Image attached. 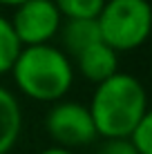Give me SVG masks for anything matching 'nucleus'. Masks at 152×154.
<instances>
[{
	"mask_svg": "<svg viewBox=\"0 0 152 154\" xmlns=\"http://www.w3.org/2000/svg\"><path fill=\"white\" fill-rule=\"evenodd\" d=\"M96 134L110 139H128L148 109V94L143 83L128 72H116L98 83L87 105Z\"/></svg>",
	"mask_w": 152,
	"mask_h": 154,
	"instance_id": "1",
	"label": "nucleus"
},
{
	"mask_svg": "<svg viewBox=\"0 0 152 154\" xmlns=\"http://www.w3.org/2000/svg\"><path fill=\"white\" fill-rule=\"evenodd\" d=\"M9 74L25 96L40 103L63 100L74 83L70 56L51 42L23 47Z\"/></svg>",
	"mask_w": 152,
	"mask_h": 154,
	"instance_id": "2",
	"label": "nucleus"
},
{
	"mask_svg": "<svg viewBox=\"0 0 152 154\" xmlns=\"http://www.w3.org/2000/svg\"><path fill=\"white\" fill-rule=\"evenodd\" d=\"M101 40L116 54L141 47L150 36L152 9L148 0H105L96 16Z\"/></svg>",
	"mask_w": 152,
	"mask_h": 154,
	"instance_id": "3",
	"label": "nucleus"
},
{
	"mask_svg": "<svg viewBox=\"0 0 152 154\" xmlns=\"http://www.w3.org/2000/svg\"><path fill=\"white\" fill-rule=\"evenodd\" d=\"M45 130L58 147L74 150L98 139L87 105L78 100H56L45 116Z\"/></svg>",
	"mask_w": 152,
	"mask_h": 154,
	"instance_id": "4",
	"label": "nucleus"
},
{
	"mask_svg": "<svg viewBox=\"0 0 152 154\" xmlns=\"http://www.w3.org/2000/svg\"><path fill=\"white\" fill-rule=\"evenodd\" d=\"M11 27L23 47L47 45L54 36H58L63 16L58 14L54 0H25L14 9L9 18Z\"/></svg>",
	"mask_w": 152,
	"mask_h": 154,
	"instance_id": "5",
	"label": "nucleus"
},
{
	"mask_svg": "<svg viewBox=\"0 0 152 154\" xmlns=\"http://www.w3.org/2000/svg\"><path fill=\"white\" fill-rule=\"evenodd\" d=\"M76 67L83 78L98 85L119 72V54L105 42H96L76 56Z\"/></svg>",
	"mask_w": 152,
	"mask_h": 154,
	"instance_id": "6",
	"label": "nucleus"
},
{
	"mask_svg": "<svg viewBox=\"0 0 152 154\" xmlns=\"http://www.w3.org/2000/svg\"><path fill=\"white\" fill-rule=\"evenodd\" d=\"M23 132V107L11 89L0 85V154H9Z\"/></svg>",
	"mask_w": 152,
	"mask_h": 154,
	"instance_id": "7",
	"label": "nucleus"
},
{
	"mask_svg": "<svg viewBox=\"0 0 152 154\" xmlns=\"http://www.w3.org/2000/svg\"><path fill=\"white\" fill-rule=\"evenodd\" d=\"M58 36H60V49L67 56H74V58L78 54H83L85 49H90L92 45L103 42L96 18H92V20H83V18L81 20H63Z\"/></svg>",
	"mask_w": 152,
	"mask_h": 154,
	"instance_id": "8",
	"label": "nucleus"
},
{
	"mask_svg": "<svg viewBox=\"0 0 152 154\" xmlns=\"http://www.w3.org/2000/svg\"><path fill=\"white\" fill-rule=\"evenodd\" d=\"M20 49H23V45H20L9 18L0 14V76L11 72Z\"/></svg>",
	"mask_w": 152,
	"mask_h": 154,
	"instance_id": "9",
	"label": "nucleus"
},
{
	"mask_svg": "<svg viewBox=\"0 0 152 154\" xmlns=\"http://www.w3.org/2000/svg\"><path fill=\"white\" fill-rule=\"evenodd\" d=\"M63 20H92L101 14L105 0H54Z\"/></svg>",
	"mask_w": 152,
	"mask_h": 154,
	"instance_id": "10",
	"label": "nucleus"
},
{
	"mask_svg": "<svg viewBox=\"0 0 152 154\" xmlns=\"http://www.w3.org/2000/svg\"><path fill=\"white\" fill-rule=\"evenodd\" d=\"M130 145L137 154H152V114H145L139 125L128 136Z\"/></svg>",
	"mask_w": 152,
	"mask_h": 154,
	"instance_id": "11",
	"label": "nucleus"
},
{
	"mask_svg": "<svg viewBox=\"0 0 152 154\" xmlns=\"http://www.w3.org/2000/svg\"><path fill=\"white\" fill-rule=\"evenodd\" d=\"M94 154H137V152L132 150L128 139H110V141H103V145Z\"/></svg>",
	"mask_w": 152,
	"mask_h": 154,
	"instance_id": "12",
	"label": "nucleus"
},
{
	"mask_svg": "<svg viewBox=\"0 0 152 154\" xmlns=\"http://www.w3.org/2000/svg\"><path fill=\"white\" fill-rule=\"evenodd\" d=\"M38 154H74V152H72V150H65V147H58V145H51V147L40 150Z\"/></svg>",
	"mask_w": 152,
	"mask_h": 154,
	"instance_id": "13",
	"label": "nucleus"
},
{
	"mask_svg": "<svg viewBox=\"0 0 152 154\" xmlns=\"http://www.w3.org/2000/svg\"><path fill=\"white\" fill-rule=\"evenodd\" d=\"M25 0H0V5H7V7H18V5H23Z\"/></svg>",
	"mask_w": 152,
	"mask_h": 154,
	"instance_id": "14",
	"label": "nucleus"
}]
</instances>
